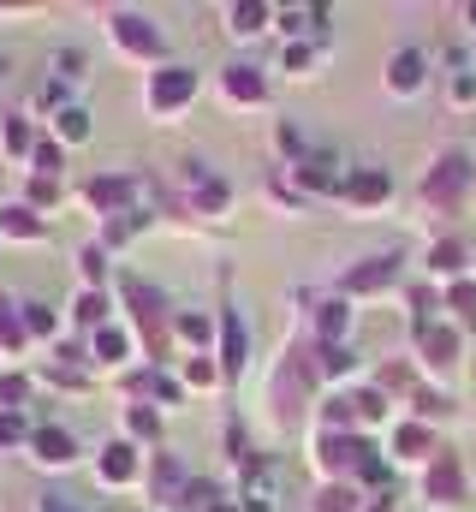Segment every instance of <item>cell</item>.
<instances>
[{
    "label": "cell",
    "instance_id": "cell-13",
    "mask_svg": "<svg viewBox=\"0 0 476 512\" xmlns=\"http://www.w3.org/2000/svg\"><path fill=\"white\" fill-rule=\"evenodd\" d=\"M346 191H352L357 203H381V197H387V173H375V167H369V173H352Z\"/></svg>",
    "mask_w": 476,
    "mask_h": 512
},
{
    "label": "cell",
    "instance_id": "cell-29",
    "mask_svg": "<svg viewBox=\"0 0 476 512\" xmlns=\"http://www.w3.org/2000/svg\"><path fill=\"white\" fill-rule=\"evenodd\" d=\"M18 399H24V376H0V405L18 411Z\"/></svg>",
    "mask_w": 476,
    "mask_h": 512
},
{
    "label": "cell",
    "instance_id": "cell-28",
    "mask_svg": "<svg viewBox=\"0 0 476 512\" xmlns=\"http://www.w3.org/2000/svg\"><path fill=\"white\" fill-rule=\"evenodd\" d=\"M399 447H405L411 459H423V453H429V435H423V429L411 423V429H399Z\"/></svg>",
    "mask_w": 476,
    "mask_h": 512
},
{
    "label": "cell",
    "instance_id": "cell-11",
    "mask_svg": "<svg viewBox=\"0 0 476 512\" xmlns=\"http://www.w3.org/2000/svg\"><path fill=\"white\" fill-rule=\"evenodd\" d=\"M227 96H233V102H262V72L227 66Z\"/></svg>",
    "mask_w": 476,
    "mask_h": 512
},
{
    "label": "cell",
    "instance_id": "cell-14",
    "mask_svg": "<svg viewBox=\"0 0 476 512\" xmlns=\"http://www.w3.org/2000/svg\"><path fill=\"white\" fill-rule=\"evenodd\" d=\"M125 197H131L125 179H96V185H90V203H96V209H125ZM125 215H131V209H125Z\"/></svg>",
    "mask_w": 476,
    "mask_h": 512
},
{
    "label": "cell",
    "instance_id": "cell-7",
    "mask_svg": "<svg viewBox=\"0 0 476 512\" xmlns=\"http://www.w3.org/2000/svg\"><path fill=\"white\" fill-rule=\"evenodd\" d=\"M30 447H36L42 465H72V435H66V429H36Z\"/></svg>",
    "mask_w": 476,
    "mask_h": 512
},
{
    "label": "cell",
    "instance_id": "cell-2",
    "mask_svg": "<svg viewBox=\"0 0 476 512\" xmlns=\"http://www.w3.org/2000/svg\"><path fill=\"white\" fill-rule=\"evenodd\" d=\"M114 36L131 48V54H143V60L161 54V30H155L149 18H137V12H114Z\"/></svg>",
    "mask_w": 476,
    "mask_h": 512
},
{
    "label": "cell",
    "instance_id": "cell-3",
    "mask_svg": "<svg viewBox=\"0 0 476 512\" xmlns=\"http://www.w3.org/2000/svg\"><path fill=\"white\" fill-rule=\"evenodd\" d=\"M393 274H399V256H369L363 268L346 274V292H381V286H393Z\"/></svg>",
    "mask_w": 476,
    "mask_h": 512
},
{
    "label": "cell",
    "instance_id": "cell-4",
    "mask_svg": "<svg viewBox=\"0 0 476 512\" xmlns=\"http://www.w3.org/2000/svg\"><path fill=\"white\" fill-rule=\"evenodd\" d=\"M387 84H393L399 96L423 90V54H417V48H399V54L387 60Z\"/></svg>",
    "mask_w": 476,
    "mask_h": 512
},
{
    "label": "cell",
    "instance_id": "cell-6",
    "mask_svg": "<svg viewBox=\"0 0 476 512\" xmlns=\"http://www.w3.org/2000/svg\"><path fill=\"white\" fill-rule=\"evenodd\" d=\"M471 179V167H465V155H441L435 161V173H429V197H459V185Z\"/></svg>",
    "mask_w": 476,
    "mask_h": 512
},
{
    "label": "cell",
    "instance_id": "cell-34",
    "mask_svg": "<svg viewBox=\"0 0 476 512\" xmlns=\"http://www.w3.org/2000/svg\"><path fill=\"white\" fill-rule=\"evenodd\" d=\"M352 411H357V417H381V393H357Z\"/></svg>",
    "mask_w": 476,
    "mask_h": 512
},
{
    "label": "cell",
    "instance_id": "cell-26",
    "mask_svg": "<svg viewBox=\"0 0 476 512\" xmlns=\"http://www.w3.org/2000/svg\"><path fill=\"white\" fill-rule=\"evenodd\" d=\"M60 137H72V143H78V137H90V120H84L78 108H66V114H60Z\"/></svg>",
    "mask_w": 476,
    "mask_h": 512
},
{
    "label": "cell",
    "instance_id": "cell-10",
    "mask_svg": "<svg viewBox=\"0 0 476 512\" xmlns=\"http://www.w3.org/2000/svg\"><path fill=\"white\" fill-rule=\"evenodd\" d=\"M131 477H137V459H131L125 441H114V447L102 453V483H131Z\"/></svg>",
    "mask_w": 476,
    "mask_h": 512
},
{
    "label": "cell",
    "instance_id": "cell-8",
    "mask_svg": "<svg viewBox=\"0 0 476 512\" xmlns=\"http://www.w3.org/2000/svg\"><path fill=\"white\" fill-rule=\"evenodd\" d=\"M429 495H435V501H459V495H465V477H459V465H453L447 453L429 465Z\"/></svg>",
    "mask_w": 476,
    "mask_h": 512
},
{
    "label": "cell",
    "instance_id": "cell-22",
    "mask_svg": "<svg viewBox=\"0 0 476 512\" xmlns=\"http://www.w3.org/2000/svg\"><path fill=\"white\" fill-rule=\"evenodd\" d=\"M453 310H459V322H471V328H476V286H471V280H459V286H453Z\"/></svg>",
    "mask_w": 476,
    "mask_h": 512
},
{
    "label": "cell",
    "instance_id": "cell-23",
    "mask_svg": "<svg viewBox=\"0 0 476 512\" xmlns=\"http://www.w3.org/2000/svg\"><path fill=\"white\" fill-rule=\"evenodd\" d=\"M6 149H12V155H36V143H30V126H24V120H6Z\"/></svg>",
    "mask_w": 476,
    "mask_h": 512
},
{
    "label": "cell",
    "instance_id": "cell-27",
    "mask_svg": "<svg viewBox=\"0 0 476 512\" xmlns=\"http://www.w3.org/2000/svg\"><path fill=\"white\" fill-rule=\"evenodd\" d=\"M340 370H352L346 346H322V376H340Z\"/></svg>",
    "mask_w": 476,
    "mask_h": 512
},
{
    "label": "cell",
    "instance_id": "cell-20",
    "mask_svg": "<svg viewBox=\"0 0 476 512\" xmlns=\"http://www.w3.org/2000/svg\"><path fill=\"white\" fill-rule=\"evenodd\" d=\"M125 346H131V340H125L119 328H96V358H108V364H119V358H125Z\"/></svg>",
    "mask_w": 476,
    "mask_h": 512
},
{
    "label": "cell",
    "instance_id": "cell-15",
    "mask_svg": "<svg viewBox=\"0 0 476 512\" xmlns=\"http://www.w3.org/2000/svg\"><path fill=\"white\" fill-rule=\"evenodd\" d=\"M221 358H227V370H244V322L227 316V328H221Z\"/></svg>",
    "mask_w": 476,
    "mask_h": 512
},
{
    "label": "cell",
    "instance_id": "cell-30",
    "mask_svg": "<svg viewBox=\"0 0 476 512\" xmlns=\"http://www.w3.org/2000/svg\"><path fill=\"white\" fill-rule=\"evenodd\" d=\"M36 167H42V173H60V167H66V155H60L54 143H36Z\"/></svg>",
    "mask_w": 476,
    "mask_h": 512
},
{
    "label": "cell",
    "instance_id": "cell-18",
    "mask_svg": "<svg viewBox=\"0 0 476 512\" xmlns=\"http://www.w3.org/2000/svg\"><path fill=\"white\" fill-rule=\"evenodd\" d=\"M429 268H435V274H459V268H465V245H459V239L435 245V256H429Z\"/></svg>",
    "mask_w": 476,
    "mask_h": 512
},
{
    "label": "cell",
    "instance_id": "cell-21",
    "mask_svg": "<svg viewBox=\"0 0 476 512\" xmlns=\"http://www.w3.org/2000/svg\"><path fill=\"white\" fill-rule=\"evenodd\" d=\"M262 18H268V6H256V0H244V6H233V30H262Z\"/></svg>",
    "mask_w": 476,
    "mask_h": 512
},
{
    "label": "cell",
    "instance_id": "cell-19",
    "mask_svg": "<svg viewBox=\"0 0 476 512\" xmlns=\"http://www.w3.org/2000/svg\"><path fill=\"white\" fill-rule=\"evenodd\" d=\"M24 334H30V328H24V316H12V304L0 298V346H12V352H18V346H24Z\"/></svg>",
    "mask_w": 476,
    "mask_h": 512
},
{
    "label": "cell",
    "instance_id": "cell-5",
    "mask_svg": "<svg viewBox=\"0 0 476 512\" xmlns=\"http://www.w3.org/2000/svg\"><path fill=\"white\" fill-rule=\"evenodd\" d=\"M417 346L429 364H453L459 358V334L453 328H435V322H417Z\"/></svg>",
    "mask_w": 476,
    "mask_h": 512
},
{
    "label": "cell",
    "instance_id": "cell-36",
    "mask_svg": "<svg viewBox=\"0 0 476 512\" xmlns=\"http://www.w3.org/2000/svg\"><path fill=\"white\" fill-rule=\"evenodd\" d=\"M179 334H185V340H209V322H203V316H185Z\"/></svg>",
    "mask_w": 476,
    "mask_h": 512
},
{
    "label": "cell",
    "instance_id": "cell-37",
    "mask_svg": "<svg viewBox=\"0 0 476 512\" xmlns=\"http://www.w3.org/2000/svg\"><path fill=\"white\" fill-rule=\"evenodd\" d=\"M369 512H393V495H387V501H375V507H369Z\"/></svg>",
    "mask_w": 476,
    "mask_h": 512
},
{
    "label": "cell",
    "instance_id": "cell-17",
    "mask_svg": "<svg viewBox=\"0 0 476 512\" xmlns=\"http://www.w3.org/2000/svg\"><path fill=\"white\" fill-rule=\"evenodd\" d=\"M346 304H322V316H316V328H322V346H340V334H346Z\"/></svg>",
    "mask_w": 476,
    "mask_h": 512
},
{
    "label": "cell",
    "instance_id": "cell-1",
    "mask_svg": "<svg viewBox=\"0 0 476 512\" xmlns=\"http://www.w3.org/2000/svg\"><path fill=\"white\" fill-rule=\"evenodd\" d=\"M191 96H197V72H191V66H167V72L149 78V108H155V114H173V108H185Z\"/></svg>",
    "mask_w": 476,
    "mask_h": 512
},
{
    "label": "cell",
    "instance_id": "cell-9",
    "mask_svg": "<svg viewBox=\"0 0 476 512\" xmlns=\"http://www.w3.org/2000/svg\"><path fill=\"white\" fill-rule=\"evenodd\" d=\"M125 298L137 304V316H143V328L155 334V328H161V292H149L143 280H125Z\"/></svg>",
    "mask_w": 476,
    "mask_h": 512
},
{
    "label": "cell",
    "instance_id": "cell-25",
    "mask_svg": "<svg viewBox=\"0 0 476 512\" xmlns=\"http://www.w3.org/2000/svg\"><path fill=\"white\" fill-rule=\"evenodd\" d=\"M352 507H357V495H352V489H328V495L316 501V512H352Z\"/></svg>",
    "mask_w": 476,
    "mask_h": 512
},
{
    "label": "cell",
    "instance_id": "cell-38",
    "mask_svg": "<svg viewBox=\"0 0 476 512\" xmlns=\"http://www.w3.org/2000/svg\"><path fill=\"white\" fill-rule=\"evenodd\" d=\"M471 24H476V6H471Z\"/></svg>",
    "mask_w": 476,
    "mask_h": 512
},
{
    "label": "cell",
    "instance_id": "cell-32",
    "mask_svg": "<svg viewBox=\"0 0 476 512\" xmlns=\"http://www.w3.org/2000/svg\"><path fill=\"white\" fill-rule=\"evenodd\" d=\"M18 435H24V417H18V411H0V447L18 441Z\"/></svg>",
    "mask_w": 476,
    "mask_h": 512
},
{
    "label": "cell",
    "instance_id": "cell-24",
    "mask_svg": "<svg viewBox=\"0 0 476 512\" xmlns=\"http://www.w3.org/2000/svg\"><path fill=\"white\" fill-rule=\"evenodd\" d=\"M24 328H30V334H48V328H54V310H48V304H24Z\"/></svg>",
    "mask_w": 476,
    "mask_h": 512
},
{
    "label": "cell",
    "instance_id": "cell-35",
    "mask_svg": "<svg viewBox=\"0 0 476 512\" xmlns=\"http://www.w3.org/2000/svg\"><path fill=\"white\" fill-rule=\"evenodd\" d=\"M102 310H108V304H102V298H96V292H90V298H84V304H78V322H102Z\"/></svg>",
    "mask_w": 476,
    "mask_h": 512
},
{
    "label": "cell",
    "instance_id": "cell-31",
    "mask_svg": "<svg viewBox=\"0 0 476 512\" xmlns=\"http://www.w3.org/2000/svg\"><path fill=\"white\" fill-rule=\"evenodd\" d=\"M78 66H84V54H78V48H66V54H54V72H60V78H78Z\"/></svg>",
    "mask_w": 476,
    "mask_h": 512
},
{
    "label": "cell",
    "instance_id": "cell-12",
    "mask_svg": "<svg viewBox=\"0 0 476 512\" xmlns=\"http://www.w3.org/2000/svg\"><path fill=\"white\" fill-rule=\"evenodd\" d=\"M298 179H304V185H316V191H340V185H346V179L334 173V161H328V155L304 161V167H298Z\"/></svg>",
    "mask_w": 476,
    "mask_h": 512
},
{
    "label": "cell",
    "instance_id": "cell-33",
    "mask_svg": "<svg viewBox=\"0 0 476 512\" xmlns=\"http://www.w3.org/2000/svg\"><path fill=\"white\" fill-rule=\"evenodd\" d=\"M131 435H143V441H149V435H155V411H143V405H137V411H131Z\"/></svg>",
    "mask_w": 476,
    "mask_h": 512
},
{
    "label": "cell",
    "instance_id": "cell-16",
    "mask_svg": "<svg viewBox=\"0 0 476 512\" xmlns=\"http://www.w3.org/2000/svg\"><path fill=\"white\" fill-rule=\"evenodd\" d=\"M0 233H6V239H36L42 221H36L30 209H6V215H0Z\"/></svg>",
    "mask_w": 476,
    "mask_h": 512
}]
</instances>
